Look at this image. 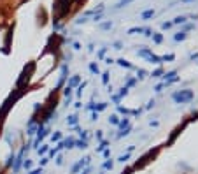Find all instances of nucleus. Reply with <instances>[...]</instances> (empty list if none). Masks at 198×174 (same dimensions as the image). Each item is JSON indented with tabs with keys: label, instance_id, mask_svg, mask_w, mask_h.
Returning a JSON list of instances; mask_svg holds the SVG:
<instances>
[{
	"label": "nucleus",
	"instance_id": "obj_1",
	"mask_svg": "<svg viewBox=\"0 0 198 174\" xmlns=\"http://www.w3.org/2000/svg\"><path fill=\"white\" fill-rule=\"evenodd\" d=\"M193 98V92H189V90H186V92H179V93H175L174 95V100L175 102H189Z\"/></svg>",
	"mask_w": 198,
	"mask_h": 174
},
{
	"label": "nucleus",
	"instance_id": "obj_2",
	"mask_svg": "<svg viewBox=\"0 0 198 174\" xmlns=\"http://www.w3.org/2000/svg\"><path fill=\"white\" fill-rule=\"evenodd\" d=\"M137 55H139V56L147 58V56L151 55V49H149V48H142V49H139V51H137Z\"/></svg>",
	"mask_w": 198,
	"mask_h": 174
},
{
	"label": "nucleus",
	"instance_id": "obj_3",
	"mask_svg": "<svg viewBox=\"0 0 198 174\" xmlns=\"http://www.w3.org/2000/svg\"><path fill=\"white\" fill-rule=\"evenodd\" d=\"M140 32H144V28H140V27H133V28H130V30H128V34L132 35V34H140Z\"/></svg>",
	"mask_w": 198,
	"mask_h": 174
},
{
	"label": "nucleus",
	"instance_id": "obj_4",
	"mask_svg": "<svg viewBox=\"0 0 198 174\" xmlns=\"http://www.w3.org/2000/svg\"><path fill=\"white\" fill-rule=\"evenodd\" d=\"M153 14H154V11H144V13H142V18L149 19V18H153Z\"/></svg>",
	"mask_w": 198,
	"mask_h": 174
},
{
	"label": "nucleus",
	"instance_id": "obj_5",
	"mask_svg": "<svg viewBox=\"0 0 198 174\" xmlns=\"http://www.w3.org/2000/svg\"><path fill=\"white\" fill-rule=\"evenodd\" d=\"M174 39H175V40H184L186 39V34H184V32H179V34H177Z\"/></svg>",
	"mask_w": 198,
	"mask_h": 174
},
{
	"label": "nucleus",
	"instance_id": "obj_6",
	"mask_svg": "<svg viewBox=\"0 0 198 174\" xmlns=\"http://www.w3.org/2000/svg\"><path fill=\"white\" fill-rule=\"evenodd\" d=\"M119 62V65H121V67H126V69H132V65H130V63L126 62V60H118Z\"/></svg>",
	"mask_w": 198,
	"mask_h": 174
},
{
	"label": "nucleus",
	"instance_id": "obj_7",
	"mask_svg": "<svg viewBox=\"0 0 198 174\" xmlns=\"http://www.w3.org/2000/svg\"><path fill=\"white\" fill-rule=\"evenodd\" d=\"M137 77H139V79H144V77H145V71H142V69H140V71L137 72Z\"/></svg>",
	"mask_w": 198,
	"mask_h": 174
},
{
	"label": "nucleus",
	"instance_id": "obj_8",
	"mask_svg": "<svg viewBox=\"0 0 198 174\" xmlns=\"http://www.w3.org/2000/svg\"><path fill=\"white\" fill-rule=\"evenodd\" d=\"M184 21H186V18H184V16H177V18L174 19V23H184Z\"/></svg>",
	"mask_w": 198,
	"mask_h": 174
},
{
	"label": "nucleus",
	"instance_id": "obj_9",
	"mask_svg": "<svg viewBox=\"0 0 198 174\" xmlns=\"http://www.w3.org/2000/svg\"><path fill=\"white\" fill-rule=\"evenodd\" d=\"M161 74H163V71H161V69H158V71H154V72H153V77H160Z\"/></svg>",
	"mask_w": 198,
	"mask_h": 174
},
{
	"label": "nucleus",
	"instance_id": "obj_10",
	"mask_svg": "<svg viewBox=\"0 0 198 174\" xmlns=\"http://www.w3.org/2000/svg\"><path fill=\"white\" fill-rule=\"evenodd\" d=\"M130 2H133V0H121L118 4V7H123V5H126V4H130Z\"/></svg>",
	"mask_w": 198,
	"mask_h": 174
},
{
	"label": "nucleus",
	"instance_id": "obj_11",
	"mask_svg": "<svg viewBox=\"0 0 198 174\" xmlns=\"http://www.w3.org/2000/svg\"><path fill=\"white\" fill-rule=\"evenodd\" d=\"M161 60H165V62H167V60H174V55H165Z\"/></svg>",
	"mask_w": 198,
	"mask_h": 174
},
{
	"label": "nucleus",
	"instance_id": "obj_12",
	"mask_svg": "<svg viewBox=\"0 0 198 174\" xmlns=\"http://www.w3.org/2000/svg\"><path fill=\"white\" fill-rule=\"evenodd\" d=\"M153 39H154V42H161V35H154Z\"/></svg>",
	"mask_w": 198,
	"mask_h": 174
},
{
	"label": "nucleus",
	"instance_id": "obj_13",
	"mask_svg": "<svg viewBox=\"0 0 198 174\" xmlns=\"http://www.w3.org/2000/svg\"><path fill=\"white\" fill-rule=\"evenodd\" d=\"M161 27H163V28H170V27H172V23H163Z\"/></svg>",
	"mask_w": 198,
	"mask_h": 174
},
{
	"label": "nucleus",
	"instance_id": "obj_14",
	"mask_svg": "<svg viewBox=\"0 0 198 174\" xmlns=\"http://www.w3.org/2000/svg\"><path fill=\"white\" fill-rule=\"evenodd\" d=\"M112 27V23H105V25H102V28H110Z\"/></svg>",
	"mask_w": 198,
	"mask_h": 174
},
{
	"label": "nucleus",
	"instance_id": "obj_15",
	"mask_svg": "<svg viewBox=\"0 0 198 174\" xmlns=\"http://www.w3.org/2000/svg\"><path fill=\"white\" fill-rule=\"evenodd\" d=\"M182 2H193V0H182Z\"/></svg>",
	"mask_w": 198,
	"mask_h": 174
}]
</instances>
